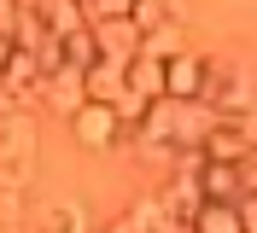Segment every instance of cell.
<instances>
[{
  "instance_id": "4",
  "label": "cell",
  "mask_w": 257,
  "mask_h": 233,
  "mask_svg": "<svg viewBox=\"0 0 257 233\" xmlns=\"http://www.w3.org/2000/svg\"><path fill=\"white\" fill-rule=\"evenodd\" d=\"M205 88H210V59L199 53L170 59V99H205Z\"/></svg>"
},
{
  "instance_id": "6",
  "label": "cell",
  "mask_w": 257,
  "mask_h": 233,
  "mask_svg": "<svg viewBox=\"0 0 257 233\" xmlns=\"http://www.w3.org/2000/svg\"><path fill=\"white\" fill-rule=\"evenodd\" d=\"M164 6H170V0H135V12H128V18L146 30V41H152L158 30H170V24H164Z\"/></svg>"
},
{
  "instance_id": "11",
  "label": "cell",
  "mask_w": 257,
  "mask_h": 233,
  "mask_svg": "<svg viewBox=\"0 0 257 233\" xmlns=\"http://www.w3.org/2000/svg\"><path fill=\"white\" fill-rule=\"evenodd\" d=\"M12 59H18V41H12V35H0V82H6V70H12Z\"/></svg>"
},
{
  "instance_id": "9",
  "label": "cell",
  "mask_w": 257,
  "mask_h": 233,
  "mask_svg": "<svg viewBox=\"0 0 257 233\" xmlns=\"http://www.w3.org/2000/svg\"><path fill=\"white\" fill-rule=\"evenodd\" d=\"M88 12H94V24H99V18H128L135 0H88Z\"/></svg>"
},
{
  "instance_id": "3",
  "label": "cell",
  "mask_w": 257,
  "mask_h": 233,
  "mask_svg": "<svg viewBox=\"0 0 257 233\" xmlns=\"http://www.w3.org/2000/svg\"><path fill=\"white\" fill-rule=\"evenodd\" d=\"M128 64H111V59H99L94 70H88V99L94 105H117L123 111V99H128Z\"/></svg>"
},
{
  "instance_id": "1",
  "label": "cell",
  "mask_w": 257,
  "mask_h": 233,
  "mask_svg": "<svg viewBox=\"0 0 257 233\" xmlns=\"http://www.w3.org/2000/svg\"><path fill=\"white\" fill-rule=\"evenodd\" d=\"M70 134H76V146H88V152H111V146H123V140H135V128L123 123V111L117 105H88L70 117Z\"/></svg>"
},
{
  "instance_id": "8",
  "label": "cell",
  "mask_w": 257,
  "mask_h": 233,
  "mask_svg": "<svg viewBox=\"0 0 257 233\" xmlns=\"http://www.w3.org/2000/svg\"><path fill=\"white\" fill-rule=\"evenodd\" d=\"M24 18H30V0H0V35H12V41H18Z\"/></svg>"
},
{
  "instance_id": "2",
  "label": "cell",
  "mask_w": 257,
  "mask_h": 233,
  "mask_svg": "<svg viewBox=\"0 0 257 233\" xmlns=\"http://www.w3.org/2000/svg\"><path fill=\"white\" fill-rule=\"evenodd\" d=\"M94 35H99V53H105L111 64H135V59H146V30L135 24V18H99Z\"/></svg>"
},
{
  "instance_id": "10",
  "label": "cell",
  "mask_w": 257,
  "mask_h": 233,
  "mask_svg": "<svg viewBox=\"0 0 257 233\" xmlns=\"http://www.w3.org/2000/svg\"><path fill=\"white\" fill-rule=\"evenodd\" d=\"M240 181H245V198H257V152L240 163Z\"/></svg>"
},
{
  "instance_id": "7",
  "label": "cell",
  "mask_w": 257,
  "mask_h": 233,
  "mask_svg": "<svg viewBox=\"0 0 257 233\" xmlns=\"http://www.w3.org/2000/svg\"><path fill=\"white\" fill-rule=\"evenodd\" d=\"M41 221H47V233H82V210L76 204H53V210H41Z\"/></svg>"
},
{
  "instance_id": "5",
  "label": "cell",
  "mask_w": 257,
  "mask_h": 233,
  "mask_svg": "<svg viewBox=\"0 0 257 233\" xmlns=\"http://www.w3.org/2000/svg\"><path fill=\"white\" fill-rule=\"evenodd\" d=\"M193 233H251L240 204H205L199 216H193Z\"/></svg>"
},
{
  "instance_id": "12",
  "label": "cell",
  "mask_w": 257,
  "mask_h": 233,
  "mask_svg": "<svg viewBox=\"0 0 257 233\" xmlns=\"http://www.w3.org/2000/svg\"><path fill=\"white\" fill-rule=\"evenodd\" d=\"M99 233H141V227H135V221H128V216H117V221H105V227H99Z\"/></svg>"
}]
</instances>
